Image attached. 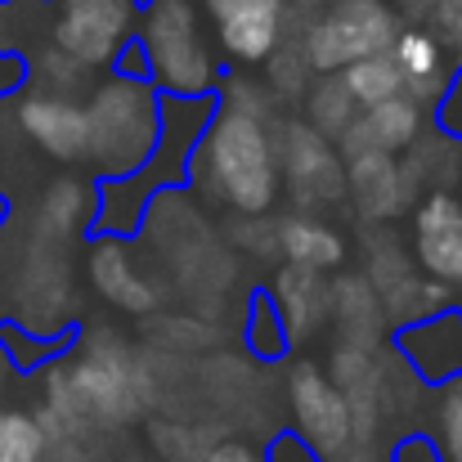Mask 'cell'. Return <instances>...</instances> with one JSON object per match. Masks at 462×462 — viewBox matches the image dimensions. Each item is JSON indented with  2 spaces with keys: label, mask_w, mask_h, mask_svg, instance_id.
<instances>
[{
  "label": "cell",
  "mask_w": 462,
  "mask_h": 462,
  "mask_svg": "<svg viewBox=\"0 0 462 462\" xmlns=\"http://www.w3.org/2000/svg\"><path fill=\"white\" fill-rule=\"evenodd\" d=\"M216 32V54L238 68H261L283 45L288 0H198Z\"/></svg>",
  "instance_id": "11"
},
{
  "label": "cell",
  "mask_w": 462,
  "mask_h": 462,
  "mask_svg": "<svg viewBox=\"0 0 462 462\" xmlns=\"http://www.w3.org/2000/svg\"><path fill=\"white\" fill-rule=\"evenodd\" d=\"M18 373H14V364H9V355H5V346H0V400H5V391H9V382H14Z\"/></svg>",
  "instance_id": "44"
},
{
  "label": "cell",
  "mask_w": 462,
  "mask_h": 462,
  "mask_svg": "<svg viewBox=\"0 0 462 462\" xmlns=\"http://www.w3.org/2000/svg\"><path fill=\"white\" fill-rule=\"evenodd\" d=\"M27 90V54L23 50H0V99H14Z\"/></svg>",
  "instance_id": "39"
},
{
  "label": "cell",
  "mask_w": 462,
  "mask_h": 462,
  "mask_svg": "<svg viewBox=\"0 0 462 462\" xmlns=\"http://www.w3.org/2000/svg\"><path fill=\"white\" fill-rule=\"evenodd\" d=\"M265 462H319V458L310 454L292 431H279V436H270V445H265Z\"/></svg>",
  "instance_id": "40"
},
{
  "label": "cell",
  "mask_w": 462,
  "mask_h": 462,
  "mask_svg": "<svg viewBox=\"0 0 462 462\" xmlns=\"http://www.w3.org/2000/svg\"><path fill=\"white\" fill-rule=\"evenodd\" d=\"M86 166L95 180H122L140 171L157 144L162 95L140 77H104L86 90Z\"/></svg>",
  "instance_id": "3"
},
{
  "label": "cell",
  "mask_w": 462,
  "mask_h": 462,
  "mask_svg": "<svg viewBox=\"0 0 462 462\" xmlns=\"http://www.w3.org/2000/svg\"><path fill=\"white\" fill-rule=\"evenodd\" d=\"M436 449L445 454V462H462V382L436 386Z\"/></svg>",
  "instance_id": "33"
},
{
  "label": "cell",
  "mask_w": 462,
  "mask_h": 462,
  "mask_svg": "<svg viewBox=\"0 0 462 462\" xmlns=\"http://www.w3.org/2000/svg\"><path fill=\"white\" fill-rule=\"evenodd\" d=\"M243 346H247V355L261 359V364H274V359H283V355L292 350V346H288V332H283V323H279V314H274L265 292H256V297L247 301V314H243Z\"/></svg>",
  "instance_id": "29"
},
{
  "label": "cell",
  "mask_w": 462,
  "mask_h": 462,
  "mask_svg": "<svg viewBox=\"0 0 462 462\" xmlns=\"http://www.w3.org/2000/svg\"><path fill=\"white\" fill-rule=\"evenodd\" d=\"M431 113H436L431 126L462 144V63L454 68V77H449V86H445V95H440V104H436Z\"/></svg>",
  "instance_id": "36"
},
{
  "label": "cell",
  "mask_w": 462,
  "mask_h": 462,
  "mask_svg": "<svg viewBox=\"0 0 462 462\" xmlns=\"http://www.w3.org/2000/svg\"><path fill=\"white\" fill-rule=\"evenodd\" d=\"M391 462H445V454L436 449V440L427 431H404L391 449H386Z\"/></svg>",
  "instance_id": "37"
},
{
  "label": "cell",
  "mask_w": 462,
  "mask_h": 462,
  "mask_svg": "<svg viewBox=\"0 0 462 462\" xmlns=\"http://www.w3.org/2000/svg\"><path fill=\"white\" fill-rule=\"evenodd\" d=\"M261 68H265V72H261V86L270 90L274 108H279V104H283V108H297V104L306 99L314 72H310V63L301 59V50H297V45H279Z\"/></svg>",
  "instance_id": "28"
},
{
  "label": "cell",
  "mask_w": 462,
  "mask_h": 462,
  "mask_svg": "<svg viewBox=\"0 0 462 462\" xmlns=\"http://www.w3.org/2000/svg\"><path fill=\"white\" fill-rule=\"evenodd\" d=\"M418 198L422 189L404 171L400 153H364L346 162V202L364 225H395Z\"/></svg>",
  "instance_id": "13"
},
{
  "label": "cell",
  "mask_w": 462,
  "mask_h": 462,
  "mask_svg": "<svg viewBox=\"0 0 462 462\" xmlns=\"http://www.w3.org/2000/svg\"><path fill=\"white\" fill-rule=\"evenodd\" d=\"M189 189L220 202L229 216H270L283 198L270 122L216 108L202 140L193 144Z\"/></svg>",
  "instance_id": "2"
},
{
  "label": "cell",
  "mask_w": 462,
  "mask_h": 462,
  "mask_svg": "<svg viewBox=\"0 0 462 462\" xmlns=\"http://www.w3.org/2000/svg\"><path fill=\"white\" fill-rule=\"evenodd\" d=\"M265 297L279 314L292 350L310 346L328 328V274H314V270H301V265H279Z\"/></svg>",
  "instance_id": "19"
},
{
  "label": "cell",
  "mask_w": 462,
  "mask_h": 462,
  "mask_svg": "<svg viewBox=\"0 0 462 462\" xmlns=\"http://www.w3.org/2000/svg\"><path fill=\"white\" fill-rule=\"evenodd\" d=\"M391 350L409 364V373L422 386H449L462 382V310H440L431 319L404 323L391 332Z\"/></svg>",
  "instance_id": "14"
},
{
  "label": "cell",
  "mask_w": 462,
  "mask_h": 462,
  "mask_svg": "<svg viewBox=\"0 0 462 462\" xmlns=\"http://www.w3.org/2000/svg\"><path fill=\"white\" fill-rule=\"evenodd\" d=\"M359 256H364L359 274H364V283L377 292V301L391 297L400 283H409V279L418 274V265H413V256H409V243L400 238L395 225H364Z\"/></svg>",
  "instance_id": "22"
},
{
  "label": "cell",
  "mask_w": 462,
  "mask_h": 462,
  "mask_svg": "<svg viewBox=\"0 0 462 462\" xmlns=\"http://www.w3.org/2000/svg\"><path fill=\"white\" fill-rule=\"evenodd\" d=\"M113 72L117 77H140V81H149V59H144V50L135 45V36L122 45V54L113 59Z\"/></svg>",
  "instance_id": "41"
},
{
  "label": "cell",
  "mask_w": 462,
  "mask_h": 462,
  "mask_svg": "<svg viewBox=\"0 0 462 462\" xmlns=\"http://www.w3.org/2000/svg\"><path fill=\"white\" fill-rule=\"evenodd\" d=\"M5 225H9V198L0 193V229H5Z\"/></svg>",
  "instance_id": "45"
},
{
  "label": "cell",
  "mask_w": 462,
  "mask_h": 462,
  "mask_svg": "<svg viewBox=\"0 0 462 462\" xmlns=\"http://www.w3.org/2000/svg\"><path fill=\"white\" fill-rule=\"evenodd\" d=\"M355 99H350V90L341 86V77L337 72H323V77H314L306 90V99L297 104V117L306 122L310 131H319L323 140H337L350 122H355Z\"/></svg>",
  "instance_id": "24"
},
{
  "label": "cell",
  "mask_w": 462,
  "mask_h": 462,
  "mask_svg": "<svg viewBox=\"0 0 462 462\" xmlns=\"http://www.w3.org/2000/svg\"><path fill=\"white\" fill-rule=\"evenodd\" d=\"M45 431L32 409L0 404V462H41L45 458Z\"/></svg>",
  "instance_id": "30"
},
{
  "label": "cell",
  "mask_w": 462,
  "mask_h": 462,
  "mask_svg": "<svg viewBox=\"0 0 462 462\" xmlns=\"http://www.w3.org/2000/svg\"><path fill=\"white\" fill-rule=\"evenodd\" d=\"M332 462H391V458H386V449H382V445H359V440H355L346 454H337Z\"/></svg>",
  "instance_id": "42"
},
{
  "label": "cell",
  "mask_w": 462,
  "mask_h": 462,
  "mask_svg": "<svg viewBox=\"0 0 462 462\" xmlns=\"http://www.w3.org/2000/svg\"><path fill=\"white\" fill-rule=\"evenodd\" d=\"M274 225H279V220H270V216H229L225 238H229V247H238V252L252 256V261H274V256H279Z\"/></svg>",
  "instance_id": "34"
},
{
  "label": "cell",
  "mask_w": 462,
  "mask_h": 462,
  "mask_svg": "<svg viewBox=\"0 0 462 462\" xmlns=\"http://www.w3.org/2000/svg\"><path fill=\"white\" fill-rule=\"evenodd\" d=\"M400 27L404 18L391 0H323V14L297 41V50L310 63V72L323 77V72H341L355 59L386 54Z\"/></svg>",
  "instance_id": "5"
},
{
  "label": "cell",
  "mask_w": 462,
  "mask_h": 462,
  "mask_svg": "<svg viewBox=\"0 0 462 462\" xmlns=\"http://www.w3.org/2000/svg\"><path fill=\"white\" fill-rule=\"evenodd\" d=\"M270 140L279 162V189L292 198L297 211L328 216L332 207H346V162L337 157L332 140L310 131L297 113L270 117Z\"/></svg>",
  "instance_id": "6"
},
{
  "label": "cell",
  "mask_w": 462,
  "mask_h": 462,
  "mask_svg": "<svg viewBox=\"0 0 462 462\" xmlns=\"http://www.w3.org/2000/svg\"><path fill=\"white\" fill-rule=\"evenodd\" d=\"M391 59H395V68L404 77V95L422 113H431L440 104V95H445V86H449V77L458 68V59L422 23H404L400 27V36L391 41Z\"/></svg>",
  "instance_id": "18"
},
{
  "label": "cell",
  "mask_w": 462,
  "mask_h": 462,
  "mask_svg": "<svg viewBox=\"0 0 462 462\" xmlns=\"http://www.w3.org/2000/svg\"><path fill=\"white\" fill-rule=\"evenodd\" d=\"M36 422L45 440H90L140 422L157 400L153 355L131 346L108 323H86L41 368Z\"/></svg>",
  "instance_id": "1"
},
{
  "label": "cell",
  "mask_w": 462,
  "mask_h": 462,
  "mask_svg": "<svg viewBox=\"0 0 462 462\" xmlns=\"http://www.w3.org/2000/svg\"><path fill=\"white\" fill-rule=\"evenodd\" d=\"M211 99H216L220 113H238V117H256V122H270V117H274V99H270V90L261 86V77L225 72L220 86L211 90Z\"/></svg>",
  "instance_id": "31"
},
{
  "label": "cell",
  "mask_w": 462,
  "mask_h": 462,
  "mask_svg": "<svg viewBox=\"0 0 462 462\" xmlns=\"http://www.w3.org/2000/svg\"><path fill=\"white\" fill-rule=\"evenodd\" d=\"M225 436L229 431L211 418H149V449L157 462H202L207 449Z\"/></svg>",
  "instance_id": "23"
},
{
  "label": "cell",
  "mask_w": 462,
  "mask_h": 462,
  "mask_svg": "<svg viewBox=\"0 0 462 462\" xmlns=\"http://www.w3.org/2000/svg\"><path fill=\"white\" fill-rule=\"evenodd\" d=\"M45 5H50L45 41H54L90 72L113 68L122 45L135 36L140 0H45Z\"/></svg>",
  "instance_id": "7"
},
{
  "label": "cell",
  "mask_w": 462,
  "mask_h": 462,
  "mask_svg": "<svg viewBox=\"0 0 462 462\" xmlns=\"http://www.w3.org/2000/svg\"><path fill=\"white\" fill-rule=\"evenodd\" d=\"M279 238V261L283 265H301L314 274H341L350 261V238L341 225H332L328 216H310V211H292L274 225Z\"/></svg>",
  "instance_id": "20"
},
{
  "label": "cell",
  "mask_w": 462,
  "mask_h": 462,
  "mask_svg": "<svg viewBox=\"0 0 462 462\" xmlns=\"http://www.w3.org/2000/svg\"><path fill=\"white\" fill-rule=\"evenodd\" d=\"M391 5H395V9H400V18H404V14H409V18H413V23H422V18H427V9H431V5H436V0H391Z\"/></svg>",
  "instance_id": "43"
},
{
  "label": "cell",
  "mask_w": 462,
  "mask_h": 462,
  "mask_svg": "<svg viewBox=\"0 0 462 462\" xmlns=\"http://www.w3.org/2000/svg\"><path fill=\"white\" fill-rule=\"evenodd\" d=\"M288 413H292V436L306 445L319 462H332L355 445L350 427V404L314 359H292L288 368Z\"/></svg>",
  "instance_id": "9"
},
{
  "label": "cell",
  "mask_w": 462,
  "mask_h": 462,
  "mask_svg": "<svg viewBox=\"0 0 462 462\" xmlns=\"http://www.w3.org/2000/svg\"><path fill=\"white\" fill-rule=\"evenodd\" d=\"M27 86L32 90H50V95H77L86 86H95V72L81 68L72 54H63L54 41H45L36 54H27Z\"/></svg>",
  "instance_id": "27"
},
{
  "label": "cell",
  "mask_w": 462,
  "mask_h": 462,
  "mask_svg": "<svg viewBox=\"0 0 462 462\" xmlns=\"http://www.w3.org/2000/svg\"><path fill=\"white\" fill-rule=\"evenodd\" d=\"M440 310H454V288L427 279V274H413L409 283H400L391 297H382V314H386V328H404V323H418V319H431Z\"/></svg>",
  "instance_id": "26"
},
{
  "label": "cell",
  "mask_w": 462,
  "mask_h": 462,
  "mask_svg": "<svg viewBox=\"0 0 462 462\" xmlns=\"http://www.w3.org/2000/svg\"><path fill=\"white\" fill-rule=\"evenodd\" d=\"M328 328L337 332L332 346H355V350H377L391 341L386 314L377 292L364 283L359 270H341L328 279Z\"/></svg>",
  "instance_id": "17"
},
{
  "label": "cell",
  "mask_w": 462,
  "mask_h": 462,
  "mask_svg": "<svg viewBox=\"0 0 462 462\" xmlns=\"http://www.w3.org/2000/svg\"><path fill=\"white\" fill-rule=\"evenodd\" d=\"M409 256L418 274L462 288V193L427 189L409 211Z\"/></svg>",
  "instance_id": "10"
},
{
  "label": "cell",
  "mask_w": 462,
  "mask_h": 462,
  "mask_svg": "<svg viewBox=\"0 0 462 462\" xmlns=\"http://www.w3.org/2000/svg\"><path fill=\"white\" fill-rule=\"evenodd\" d=\"M422 126H427V113H422L409 95H400V99L359 108L355 122L332 140V149H337L341 162L364 157V153H404V149L418 140Z\"/></svg>",
  "instance_id": "16"
},
{
  "label": "cell",
  "mask_w": 462,
  "mask_h": 462,
  "mask_svg": "<svg viewBox=\"0 0 462 462\" xmlns=\"http://www.w3.org/2000/svg\"><path fill=\"white\" fill-rule=\"evenodd\" d=\"M422 27L462 63V0H436L422 18Z\"/></svg>",
  "instance_id": "35"
},
{
  "label": "cell",
  "mask_w": 462,
  "mask_h": 462,
  "mask_svg": "<svg viewBox=\"0 0 462 462\" xmlns=\"http://www.w3.org/2000/svg\"><path fill=\"white\" fill-rule=\"evenodd\" d=\"M86 274L108 306L126 310V314H157V306H162V283L140 270L131 238L95 234L90 252H86Z\"/></svg>",
  "instance_id": "15"
},
{
  "label": "cell",
  "mask_w": 462,
  "mask_h": 462,
  "mask_svg": "<svg viewBox=\"0 0 462 462\" xmlns=\"http://www.w3.org/2000/svg\"><path fill=\"white\" fill-rule=\"evenodd\" d=\"M117 462H153V458H144V454H126V458H117Z\"/></svg>",
  "instance_id": "46"
},
{
  "label": "cell",
  "mask_w": 462,
  "mask_h": 462,
  "mask_svg": "<svg viewBox=\"0 0 462 462\" xmlns=\"http://www.w3.org/2000/svg\"><path fill=\"white\" fill-rule=\"evenodd\" d=\"M68 337H41V332H27L18 323H0V346L14 364V373H41L59 350H63Z\"/></svg>",
  "instance_id": "32"
},
{
  "label": "cell",
  "mask_w": 462,
  "mask_h": 462,
  "mask_svg": "<svg viewBox=\"0 0 462 462\" xmlns=\"http://www.w3.org/2000/svg\"><path fill=\"white\" fill-rule=\"evenodd\" d=\"M77 306L72 270H68V247L27 238L18 274H14V319L27 332L41 337H68V319Z\"/></svg>",
  "instance_id": "8"
},
{
  "label": "cell",
  "mask_w": 462,
  "mask_h": 462,
  "mask_svg": "<svg viewBox=\"0 0 462 462\" xmlns=\"http://www.w3.org/2000/svg\"><path fill=\"white\" fill-rule=\"evenodd\" d=\"M337 77H341V86L350 90L355 108H373V104H386V99H400V95H404V77H400L391 50H386V54L355 59V63H346Z\"/></svg>",
  "instance_id": "25"
},
{
  "label": "cell",
  "mask_w": 462,
  "mask_h": 462,
  "mask_svg": "<svg viewBox=\"0 0 462 462\" xmlns=\"http://www.w3.org/2000/svg\"><path fill=\"white\" fill-rule=\"evenodd\" d=\"M95 198H99V184H90L81 175H54L36 202V220H32L27 238L72 247V238H81L95 225Z\"/></svg>",
  "instance_id": "21"
},
{
  "label": "cell",
  "mask_w": 462,
  "mask_h": 462,
  "mask_svg": "<svg viewBox=\"0 0 462 462\" xmlns=\"http://www.w3.org/2000/svg\"><path fill=\"white\" fill-rule=\"evenodd\" d=\"M202 462H265V445H256L247 436H225L207 449Z\"/></svg>",
  "instance_id": "38"
},
{
  "label": "cell",
  "mask_w": 462,
  "mask_h": 462,
  "mask_svg": "<svg viewBox=\"0 0 462 462\" xmlns=\"http://www.w3.org/2000/svg\"><path fill=\"white\" fill-rule=\"evenodd\" d=\"M135 45L149 59V81L157 95H211L225 77L216 45L202 27L198 0H144L135 14Z\"/></svg>",
  "instance_id": "4"
},
{
  "label": "cell",
  "mask_w": 462,
  "mask_h": 462,
  "mask_svg": "<svg viewBox=\"0 0 462 462\" xmlns=\"http://www.w3.org/2000/svg\"><path fill=\"white\" fill-rule=\"evenodd\" d=\"M18 131L59 166H86V104L77 95L23 90L14 95Z\"/></svg>",
  "instance_id": "12"
}]
</instances>
